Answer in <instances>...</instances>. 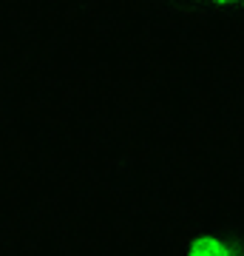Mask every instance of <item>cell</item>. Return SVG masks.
<instances>
[{"label": "cell", "instance_id": "cell-1", "mask_svg": "<svg viewBox=\"0 0 244 256\" xmlns=\"http://www.w3.org/2000/svg\"><path fill=\"white\" fill-rule=\"evenodd\" d=\"M185 256H233L230 245L219 236H196L188 245V254Z\"/></svg>", "mask_w": 244, "mask_h": 256}, {"label": "cell", "instance_id": "cell-2", "mask_svg": "<svg viewBox=\"0 0 244 256\" xmlns=\"http://www.w3.org/2000/svg\"><path fill=\"white\" fill-rule=\"evenodd\" d=\"M208 3H213V6H227V3H239V0H208Z\"/></svg>", "mask_w": 244, "mask_h": 256}]
</instances>
